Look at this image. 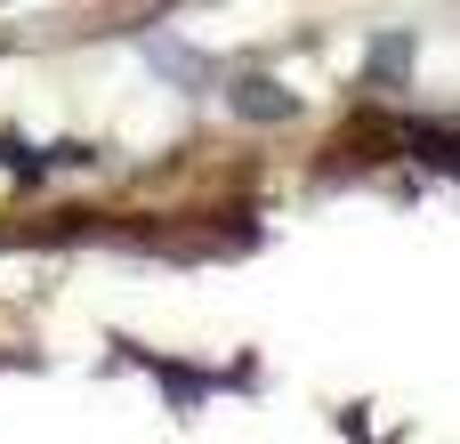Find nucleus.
<instances>
[{
	"mask_svg": "<svg viewBox=\"0 0 460 444\" xmlns=\"http://www.w3.org/2000/svg\"><path fill=\"white\" fill-rule=\"evenodd\" d=\"M372 73H380V81H396V73H404V40H380V57H372Z\"/></svg>",
	"mask_w": 460,
	"mask_h": 444,
	"instance_id": "4",
	"label": "nucleus"
},
{
	"mask_svg": "<svg viewBox=\"0 0 460 444\" xmlns=\"http://www.w3.org/2000/svg\"><path fill=\"white\" fill-rule=\"evenodd\" d=\"M146 57H154V73H170V81H186V89H202V81H210V65H202L194 49H178V40H154Z\"/></svg>",
	"mask_w": 460,
	"mask_h": 444,
	"instance_id": "2",
	"label": "nucleus"
},
{
	"mask_svg": "<svg viewBox=\"0 0 460 444\" xmlns=\"http://www.w3.org/2000/svg\"><path fill=\"white\" fill-rule=\"evenodd\" d=\"M226 105H234L243 121H291V89H275L267 73H243V81L226 89Z\"/></svg>",
	"mask_w": 460,
	"mask_h": 444,
	"instance_id": "1",
	"label": "nucleus"
},
{
	"mask_svg": "<svg viewBox=\"0 0 460 444\" xmlns=\"http://www.w3.org/2000/svg\"><path fill=\"white\" fill-rule=\"evenodd\" d=\"M412 154L437 170H460V129H412Z\"/></svg>",
	"mask_w": 460,
	"mask_h": 444,
	"instance_id": "3",
	"label": "nucleus"
}]
</instances>
